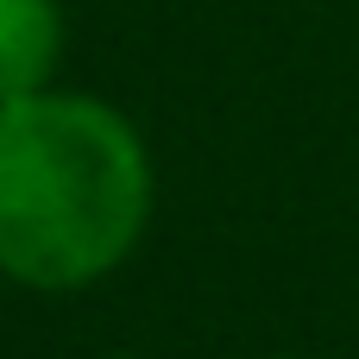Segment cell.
<instances>
[{
  "instance_id": "6da1fadb",
  "label": "cell",
  "mask_w": 359,
  "mask_h": 359,
  "mask_svg": "<svg viewBox=\"0 0 359 359\" xmlns=\"http://www.w3.org/2000/svg\"><path fill=\"white\" fill-rule=\"evenodd\" d=\"M151 215L139 133L88 95L0 101V271L82 290L114 271Z\"/></svg>"
},
{
  "instance_id": "7a4b0ae2",
  "label": "cell",
  "mask_w": 359,
  "mask_h": 359,
  "mask_svg": "<svg viewBox=\"0 0 359 359\" xmlns=\"http://www.w3.org/2000/svg\"><path fill=\"white\" fill-rule=\"evenodd\" d=\"M57 44H63L57 0H0V101L44 95Z\"/></svg>"
}]
</instances>
